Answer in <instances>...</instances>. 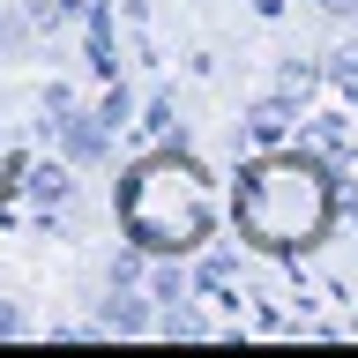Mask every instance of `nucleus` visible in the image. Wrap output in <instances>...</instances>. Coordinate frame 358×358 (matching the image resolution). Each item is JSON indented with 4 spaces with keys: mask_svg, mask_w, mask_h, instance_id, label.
I'll return each mask as SVG.
<instances>
[]
</instances>
